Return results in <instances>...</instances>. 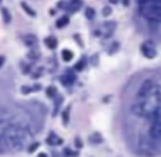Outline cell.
<instances>
[{"instance_id": "8", "label": "cell", "mask_w": 161, "mask_h": 157, "mask_svg": "<svg viewBox=\"0 0 161 157\" xmlns=\"http://www.w3.org/2000/svg\"><path fill=\"white\" fill-rule=\"evenodd\" d=\"M141 52H142L144 55L147 57V58H154V57L156 55V50L154 49L151 43H144L142 45H141Z\"/></svg>"}, {"instance_id": "28", "label": "cell", "mask_w": 161, "mask_h": 157, "mask_svg": "<svg viewBox=\"0 0 161 157\" xmlns=\"http://www.w3.org/2000/svg\"><path fill=\"white\" fill-rule=\"evenodd\" d=\"M20 89H21V92H23V94H29L31 90H33L30 87H28V86H23Z\"/></svg>"}, {"instance_id": "30", "label": "cell", "mask_w": 161, "mask_h": 157, "mask_svg": "<svg viewBox=\"0 0 161 157\" xmlns=\"http://www.w3.org/2000/svg\"><path fill=\"white\" fill-rule=\"evenodd\" d=\"M64 153H65L67 156H71V157H72V155H73V151H71L69 148H65V150H64Z\"/></svg>"}, {"instance_id": "29", "label": "cell", "mask_w": 161, "mask_h": 157, "mask_svg": "<svg viewBox=\"0 0 161 157\" xmlns=\"http://www.w3.org/2000/svg\"><path fill=\"white\" fill-rule=\"evenodd\" d=\"M40 75H42V68H40L39 71L34 72V73H33V75H31V78H34V79H37V78H39Z\"/></svg>"}, {"instance_id": "17", "label": "cell", "mask_w": 161, "mask_h": 157, "mask_svg": "<svg viewBox=\"0 0 161 157\" xmlns=\"http://www.w3.org/2000/svg\"><path fill=\"white\" fill-rule=\"evenodd\" d=\"M68 23H69V18L67 17V15H63L61 19L57 20V28H59V29H61V28H64Z\"/></svg>"}, {"instance_id": "14", "label": "cell", "mask_w": 161, "mask_h": 157, "mask_svg": "<svg viewBox=\"0 0 161 157\" xmlns=\"http://www.w3.org/2000/svg\"><path fill=\"white\" fill-rule=\"evenodd\" d=\"M88 141H90V143H92V144H97V143H100V142H102V137H101V134L100 133H93V134H91L90 138H88Z\"/></svg>"}, {"instance_id": "9", "label": "cell", "mask_w": 161, "mask_h": 157, "mask_svg": "<svg viewBox=\"0 0 161 157\" xmlns=\"http://www.w3.org/2000/svg\"><path fill=\"white\" fill-rule=\"evenodd\" d=\"M62 143H63L62 138H59L54 132H50L48 138H47V144H49V146H58V144H62Z\"/></svg>"}, {"instance_id": "6", "label": "cell", "mask_w": 161, "mask_h": 157, "mask_svg": "<svg viewBox=\"0 0 161 157\" xmlns=\"http://www.w3.org/2000/svg\"><path fill=\"white\" fill-rule=\"evenodd\" d=\"M82 6V1H59L58 3V8H62L64 9L67 13H71V14H73V13L78 11L81 9Z\"/></svg>"}, {"instance_id": "23", "label": "cell", "mask_w": 161, "mask_h": 157, "mask_svg": "<svg viewBox=\"0 0 161 157\" xmlns=\"http://www.w3.org/2000/svg\"><path fill=\"white\" fill-rule=\"evenodd\" d=\"M5 152H9V148H8V144H6L4 137L0 138V153H5Z\"/></svg>"}, {"instance_id": "21", "label": "cell", "mask_w": 161, "mask_h": 157, "mask_svg": "<svg viewBox=\"0 0 161 157\" xmlns=\"http://www.w3.org/2000/svg\"><path fill=\"white\" fill-rule=\"evenodd\" d=\"M20 6H21V8L24 9L25 11L28 13V15H30V17H33V18H34V17H35V15H37V14H35V11H34L33 9H31V8H29V6L27 5V3L21 1V3H20Z\"/></svg>"}, {"instance_id": "33", "label": "cell", "mask_w": 161, "mask_h": 157, "mask_svg": "<svg viewBox=\"0 0 161 157\" xmlns=\"http://www.w3.org/2000/svg\"><path fill=\"white\" fill-rule=\"evenodd\" d=\"M38 157H48V156H47V153L42 152V153H39V155H38Z\"/></svg>"}, {"instance_id": "3", "label": "cell", "mask_w": 161, "mask_h": 157, "mask_svg": "<svg viewBox=\"0 0 161 157\" xmlns=\"http://www.w3.org/2000/svg\"><path fill=\"white\" fill-rule=\"evenodd\" d=\"M141 15L150 23V25H157L161 23V1L160 0H147L140 1Z\"/></svg>"}, {"instance_id": "25", "label": "cell", "mask_w": 161, "mask_h": 157, "mask_svg": "<svg viewBox=\"0 0 161 157\" xmlns=\"http://www.w3.org/2000/svg\"><path fill=\"white\" fill-rule=\"evenodd\" d=\"M111 13H112L111 6H105V8H103V10H102L103 17H108V15H111Z\"/></svg>"}, {"instance_id": "15", "label": "cell", "mask_w": 161, "mask_h": 157, "mask_svg": "<svg viewBox=\"0 0 161 157\" xmlns=\"http://www.w3.org/2000/svg\"><path fill=\"white\" fill-rule=\"evenodd\" d=\"M63 102L62 96H55L54 97V111H53V116H57V113L59 111V104Z\"/></svg>"}, {"instance_id": "34", "label": "cell", "mask_w": 161, "mask_h": 157, "mask_svg": "<svg viewBox=\"0 0 161 157\" xmlns=\"http://www.w3.org/2000/svg\"><path fill=\"white\" fill-rule=\"evenodd\" d=\"M54 13H55V11H54V9H52V10H49V14H50V15H54Z\"/></svg>"}, {"instance_id": "27", "label": "cell", "mask_w": 161, "mask_h": 157, "mask_svg": "<svg viewBox=\"0 0 161 157\" xmlns=\"http://www.w3.org/2000/svg\"><path fill=\"white\" fill-rule=\"evenodd\" d=\"M74 143H75V147H77V148H82V147H83V142H82V140L79 137H75Z\"/></svg>"}, {"instance_id": "10", "label": "cell", "mask_w": 161, "mask_h": 157, "mask_svg": "<svg viewBox=\"0 0 161 157\" xmlns=\"http://www.w3.org/2000/svg\"><path fill=\"white\" fill-rule=\"evenodd\" d=\"M23 42L28 47H34L38 44V38L34 34H25L23 37Z\"/></svg>"}, {"instance_id": "1", "label": "cell", "mask_w": 161, "mask_h": 157, "mask_svg": "<svg viewBox=\"0 0 161 157\" xmlns=\"http://www.w3.org/2000/svg\"><path fill=\"white\" fill-rule=\"evenodd\" d=\"M131 112L136 117H144L152 121L161 119V89L157 86L147 98L136 99L131 104Z\"/></svg>"}, {"instance_id": "12", "label": "cell", "mask_w": 161, "mask_h": 157, "mask_svg": "<svg viewBox=\"0 0 161 157\" xmlns=\"http://www.w3.org/2000/svg\"><path fill=\"white\" fill-rule=\"evenodd\" d=\"M62 59L64 62H71L73 59V52L69 49H63L62 50Z\"/></svg>"}, {"instance_id": "19", "label": "cell", "mask_w": 161, "mask_h": 157, "mask_svg": "<svg viewBox=\"0 0 161 157\" xmlns=\"http://www.w3.org/2000/svg\"><path fill=\"white\" fill-rule=\"evenodd\" d=\"M69 111H71V106H68L62 112V119H63V123L64 124H68V122H69Z\"/></svg>"}, {"instance_id": "4", "label": "cell", "mask_w": 161, "mask_h": 157, "mask_svg": "<svg viewBox=\"0 0 161 157\" xmlns=\"http://www.w3.org/2000/svg\"><path fill=\"white\" fill-rule=\"evenodd\" d=\"M157 87V84L155 83V80L151 79V78H147L145 79L142 83H141L140 88L137 90L136 94V99H142V98H147L151 93L154 92V89Z\"/></svg>"}, {"instance_id": "22", "label": "cell", "mask_w": 161, "mask_h": 157, "mask_svg": "<svg viewBox=\"0 0 161 157\" xmlns=\"http://www.w3.org/2000/svg\"><path fill=\"white\" fill-rule=\"evenodd\" d=\"M84 67H86V59H82V61H78L77 63H75V65H74V69L77 72H81V71H83Z\"/></svg>"}, {"instance_id": "5", "label": "cell", "mask_w": 161, "mask_h": 157, "mask_svg": "<svg viewBox=\"0 0 161 157\" xmlns=\"http://www.w3.org/2000/svg\"><path fill=\"white\" fill-rule=\"evenodd\" d=\"M149 138L157 144L161 143V119L151 122L149 128Z\"/></svg>"}, {"instance_id": "31", "label": "cell", "mask_w": 161, "mask_h": 157, "mask_svg": "<svg viewBox=\"0 0 161 157\" xmlns=\"http://www.w3.org/2000/svg\"><path fill=\"white\" fill-rule=\"evenodd\" d=\"M31 89H33V90H39V89H42V86H40V84H35V86L31 88Z\"/></svg>"}, {"instance_id": "7", "label": "cell", "mask_w": 161, "mask_h": 157, "mask_svg": "<svg viewBox=\"0 0 161 157\" xmlns=\"http://www.w3.org/2000/svg\"><path fill=\"white\" fill-rule=\"evenodd\" d=\"M75 80H77V75H75L72 71H69V69H67L65 73L61 77V82L63 83V86H71V84H73Z\"/></svg>"}, {"instance_id": "18", "label": "cell", "mask_w": 161, "mask_h": 157, "mask_svg": "<svg viewBox=\"0 0 161 157\" xmlns=\"http://www.w3.org/2000/svg\"><path fill=\"white\" fill-rule=\"evenodd\" d=\"M27 57H28L29 59H31V61H38V59L40 58V52H39V50L33 49V50H30V52L28 53Z\"/></svg>"}, {"instance_id": "13", "label": "cell", "mask_w": 161, "mask_h": 157, "mask_svg": "<svg viewBox=\"0 0 161 157\" xmlns=\"http://www.w3.org/2000/svg\"><path fill=\"white\" fill-rule=\"evenodd\" d=\"M1 15H3V20H4L5 24H9V23L11 21L10 11H9L6 8H1Z\"/></svg>"}, {"instance_id": "2", "label": "cell", "mask_w": 161, "mask_h": 157, "mask_svg": "<svg viewBox=\"0 0 161 157\" xmlns=\"http://www.w3.org/2000/svg\"><path fill=\"white\" fill-rule=\"evenodd\" d=\"M3 137H4L8 148L11 152H19L24 148L25 144V131L17 124H9L8 127L3 131Z\"/></svg>"}, {"instance_id": "16", "label": "cell", "mask_w": 161, "mask_h": 157, "mask_svg": "<svg viewBox=\"0 0 161 157\" xmlns=\"http://www.w3.org/2000/svg\"><path fill=\"white\" fill-rule=\"evenodd\" d=\"M45 94L48 98H54L57 94H58V90H57V88L54 86H50L45 89Z\"/></svg>"}, {"instance_id": "20", "label": "cell", "mask_w": 161, "mask_h": 157, "mask_svg": "<svg viewBox=\"0 0 161 157\" xmlns=\"http://www.w3.org/2000/svg\"><path fill=\"white\" fill-rule=\"evenodd\" d=\"M94 17H96V10L93 8H91V6H88L86 9V18L88 20H93Z\"/></svg>"}, {"instance_id": "26", "label": "cell", "mask_w": 161, "mask_h": 157, "mask_svg": "<svg viewBox=\"0 0 161 157\" xmlns=\"http://www.w3.org/2000/svg\"><path fill=\"white\" fill-rule=\"evenodd\" d=\"M117 49H118V43L115 42V43H112V47L108 49V53H110V54H112V53H115Z\"/></svg>"}, {"instance_id": "24", "label": "cell", "mask_w": 161, "mask_h": 157, "mask_svg": "<svg viewBox=\"0 0 161 157\" xmlns=\"http://www.w3.org/2000/svg\"><path fill=\"white\" fill-rule=\"evenodd\" d=\"M39 146H40V143H39V142H34V143H31L30 146L28 147V152H29V153L34 152V151H35V150H37Z\"/></svg>"}, {"instance_id": "11", "label": "cell", "mask_w": 161, "mask_h": 157, "mask_svg": "<svg viewBox=\"0 0 161 157\" xmlns=\"http://www.w3.org/2000/svg\"><path fill=\"white\" fill-rule=\"evenodd\" d=\"M44 44L47 45V48L54 50L57 47H58V40H57L55 37L50 35V37H48V38H45V39H44Z\"/></svg>"}, {"instance_id": "32", "label": "cell", "mask_w": 161, "mask_h": 157, "mask_svg": "<svg viewBox=\"0 0 161 157\" xmlns=\"http://www.w3.org/2000/svg\"><path fill=\"white\" fill-rule=\"evenodd\" d=\"M4 62H5V57L0 55V67H3V64H4Z\"/></svg>"}]
</instances>
